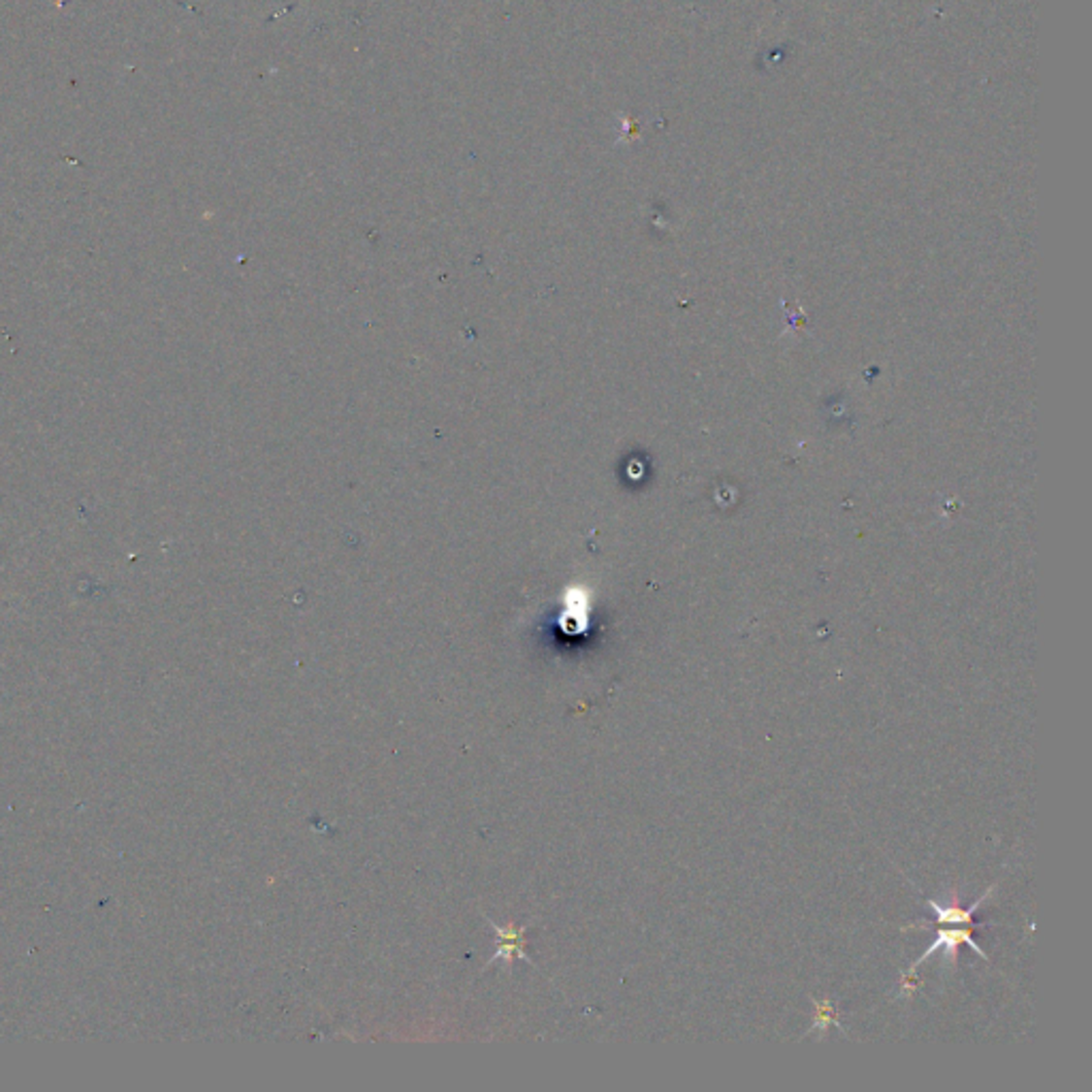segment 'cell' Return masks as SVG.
Wrapping results in <instances>:
<instances>
[{
	"label": "cell",
	"instance_id": "cell-1",
	"mask_svg": "<svg viewBox=\"0 0 1092 1092\" xmlns=\"http://www.w3.org/2000/svg\"><path fill=\"white\" fill-rule=\"evenodd\" d=\"M973 928L976 924H965V926H956V928H937L935 930V941L933 946H930L922 956H919L912 969L907 973H903V980H901V997H912L914 990H915V971L922 967V962H926L928 958H933L937 951H944L946 960L951 962V965H956V958H958V947L962 944H967L976 954L983 960H988V956L983 954V949L976 944V939H973Z\"/></svg>",
	"mask_w": 1092,
	"mask_h": 1092
},
{
	"label": "cell",
	"instance_id": "cell-2",
	"mask_svg": "<svg viewBox=\"0 0 1092 1092\" xmlns=\"http://www.w3.org/2000/svg\"><path fill=\"white\" fill-rule=\"evenodd\" d=\"M487 924L496 930L498 935V949L496 954L487 960V967L494 965L498 960H504V965L508 969H512V962L515 960H526L531 962L528 951H526V933H528V926H517V924H506V926H499L496 922H491L487 919Z\"/></svg>",
	"mask_w": 1092,
	"mask_h": 1092
},
{
	"label": "cell",
	"instance_id": "cell-3",
	"mask_svg": "<svg viewBox=\"0 0 1092 1092\" xmlns=\"http://www.w3.org/2000/svg\"><path fill=\"white\" fill-rule=\"evenodd\" d=\"M994 894V885L988 887L986 892H983L976 903L969 905V907H960L958 905V896L954 894L951 896V905H941L937 901H928L930 912L935 914V922L939 924H956V926H965V924H973V914L978 912V909L988 901V898Z\"/></svg>",
	"mask_w": 1092,
	"mask_h": 1092
},
{
	"label": "cell",
	"instance_id": "cell-4",
	"mask_svg": "<svg viewBox=\"0 0 1092 1092\" xmlns=\"http://www.w3.org/2000/svg\"><path fill=\"white\" fill-rule=\"evenodd\" d=\"M818 1005V1018H816V1026L821 1024V1033L828 1029V1026L837 1024V1018H834V1008H830L828 1001H821L816 1003Z\"/></svg>",
	"mask_w": 1092,
	"mask_h": 1092
}]
</instances>
